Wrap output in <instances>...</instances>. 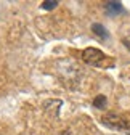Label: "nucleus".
Masks as SVG:
<instances>
[{
	"instance_id": "obj_1",
	"label": "nucleus",
	"mask_w": 130,
	"mask_h": 135,
	"mask_svg": "<svg viewBox=\"0 0 130 135\" xmlns=\"http://www.w3.org/2000/svg\"><path fill=\"white\" fill-rule=\"evenodd\" d=\"M103 124L114 129V130H121V132H125V133H130V121H127L125 117L119 116V114H112L109 113L108 116L103 117Z\"/></svg>"
},
{
	"instance_id": "obj_7",
	"label": "nucleus",
	"mask_w": 130,
	"mask_h": 135,
	"mask_svg": "<svg viewBox=\"0 0 130 135\" xmlns=\"http://www.w3.org/2000/svg\"><path fill=\"white\" fill-rule=\"evenodd\" d=\"M122 44L125 45V48H127V50H130V36H127V37H124V40H122Z\"/></svg>"
},
{
	"instance_id": "obj_3",
	"label": "nucleus",
	"mask_w": 130,
	"mask_h": 135,
	"mask_svg": "<svg viewBox=\"0 0 130 135\" xmlns=\"http://www.w3.org/2000/svg\"><path fill=\"white\" fill-rule=\"evenodd\" d=\"M104 10L109 16H116V15L124 13V7L121 2H108V3H104Z\"/></svg>"
},
{
	"instance_id": "obj_4",
	"label": "nucleus",
	"mask_w": 130,
	"mask_h": 135,
	"mask_svg": "<svg viewBox=\"0 0 130 135\" xmlns=\"http://www.w3.org/2000/svg\"><path fill=\"white\" fill-rule=\"evenodd\" d=\"M92 31L95 32V36H96V37H100V39H103V40H106V39L109 37V34H108L106 27H104L103 24H100V23L92 24Z\"/></svg>"
},
{
	"instance_id": "obj_6",
	"label": "nucleus",
	"mask_w": 130,
	"mask_h": 135,
	"mask_svg": "<svg viewBox=\"0 0 130 135\" xmlns=\"http://www.w3.org/2000/svg\"><path fill=\"white\" fill-rule=\"evenodd\" d=\"M55 7H58V2H56V0H45V2L42 3V8H43V10H53Z\"/></svg>"
},
{
	"instance_id": "obj_8",
	"label": "nucleus",
	"mask_w": 130,
	"mask_h": 135,
	"mask_svg": "<svg viewBox=\"0 0 130 135\" xmlns=\"http://www.w3.org/2000/svg\"><path fill=\"white\" fill-rule=\"evenodd\" d=\"M63 135H69V132H64V133H63Z\"/></svg>"
},
{
	"instance_id": "obj_2",
	"label": "nucleus",
	"mask_w": 130,
	"mask_h": 135,
	"mask_svg": "<svg viewBox=\"0 0 130 135\" xmlns=\"http://www.w3.org/2000/svg\"><path fill=\"white\" fill-rule=\"evenodd\" d=\"M82 60L90 66H103L104 61H106V55L101 50L90 47V48H85L82 52Z\"/></svg>"
},
{
	"instance_id": "obj_5",
	"label": "nucleus",
	"mask_w": 130,
	"mask_h": 135,
	"mask_svg": "<svg viewBox=\"0 0 130 135\" xmlns=\"http://www.w3.org/2000/svg\"><path fill=\"white\" fill-rule=\"evenodd\" d=\"M93 106L95 108H104L106 106V97L104 95H98L93 100Z\"/></svg>"
}]
</instances>
